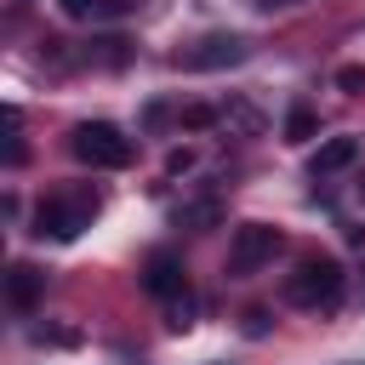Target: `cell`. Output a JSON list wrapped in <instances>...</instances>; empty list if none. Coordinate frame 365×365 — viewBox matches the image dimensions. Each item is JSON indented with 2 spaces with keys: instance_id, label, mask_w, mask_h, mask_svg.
<instances>
[{
  "instance_id": "11",
  "label": "cell",
  "mask_w": 365,
  "mask_h": 365,
  "mask_svg": "<svg viewBox=\"0 0 365 365\" xmlns=\"http://www.w3.org/2000/svg\"><path fill=\"white\" fill-rule=\"evenodd\" d=\"M314 131H319V120H314V108H302V103H297V108L285 114V143H308Z\"/></svg>"
},
{
  "instance_id": "17",
  "label": "cell",
  "mask_w": 365,
  "mask_h": 365,
  "mask_svg": "<svg viewBox=\"0 0 365 365\" xmlns=\"http://www.w3.org/2000/svg\"><path fill=\"white\" fill-rule=\"evenodd\" d=\"M137 11V0H97V17H125Z\"/></svg>"
},
{
  "instance_id": "15",
  "label": "cell",
  "mask_w": 365,
  "mask_h": 365,
  "mask_svg": "<svg viewBox=\"0 0 365 365\" xmlns=\"http://www.w3.org/2000/svg\"><path fill=\"white\" fill-rule=\"evenodd\" d=\"M188 165H194V148H171V154H165V171H171V177H182Z\"/></svg>"
},
{
  "instance_id": "18",
  "label": "cell",
  "mask_w": 365,
  "mask_h": 365,
  "mask_svg": "<svg viewBox=\"0 0 365 365\" xmlns=\"http://www.w3.org/2000/svg\"><path fill=\"white\" fill-rule=\"evenodd\" d=\"M262 331H268V314L251 308V314H245V336H262Z\"/></svg>"
},
{
  "instance_id": "8",
  "label": "cell",
  "mask_w": 365,
  "mask_h": 365,
  "mask_svg": "<svg viewBox=\"0 0 365 365\" xmlns=\"http://www.w3.org/2000/svg\"><path fill=\"white\" fill-rule=\"evenodd\" d=\"M354 154H359V137H325V143L314 148V160H308V171H314V177H331V171H342V165H354Z\"/></svg>"
},
{
  "instance_id": "12",
  "label": "cell",
  "mask_w": 365,
  "mask_h": 365,
  "mask_svg": "<svg viewBox=\"0 0 365 365\" xmlns=\"http://www.w3.org/2000/svg\"><path fill=\"white\" fill-rule=\"evenodd\" d=\"M165 325H171V331H188V325H194V291H177V297L165 302Z\"/></svg>"
},
{
  "instance_id": "7",
  "label": "cell",
  "mask_w": 365,
  "mask_h": 365,
  "mask_svg": "<svg viewBox=\"0 0 365 365\" xmlns=\"http://www.w3.org/2000/svg\"><path fill=\"white\" fill-rule=\"evenodd\" d=\"M40 291H46V274H40L34 262H11V268H6V302H11V308H34Z\"/></svg>"
},
{
  "instance_id": "4",
  "label": "cell",
  "mask_w": 365,
  "mask_h": 365,
  "mask_svg": "<svg viewBox=\"0 0 365 365\" xmlns=\"http://www.w3.org/2000/svg\"><path fill=\"white\" fill-rule=\"evenodd\" d=\"M274 251H279V228H268V222H240L234 240H228V274H234V279H251L262 262H274Z\"/></svg>"
},
{
  "instance_id": "1",
  "label": "cell",
  "mask_w": 365,
  "mask_h": 365,
  "mask_svg": "<svg viewBox=\"0 0 365 365\" xmlns=\"http://www.w3.org/2000/svg\"><path fill=\"white\" fill-rule=\"evenodd\" d=\"M68 148H74V160L80 165H97V171H120V165H131V137L120 131V125H108V120H80L74 131H68Z\"/></svg>"
},
{
  "instance_id": "13",
  "label": "cell",
  "mask_w": 365,
  "mask_h": 365,
  "mask_svg": "<svg viewBox=\"0 0 365 365\" xmlns=\"http://www.w3.org/2000/svg\"><path fill=\"white\" fill-rule=\"evenodd\" d=\"M336 91L365 97V63H342V68H336Z\"/></svg>"
},
{
  "instance_id": "16",
  "label": "cell",
  "mask_w": 365,
  "mask_h": 365,
  "mask_svg": "<svg viewBox=\"0 0 365 365\" xmlns=\"http://www.w3.org/2000/svg\"><path fill=\"white\" fill-rule=\"evenodd\" d=\"M63 17H97V0H57Z\"/></svg>"
},
{
  "instance_id": "3",
  "label": "cell",
  "mask_w": 365,
  "mask_h": 365,
  "mask_svg": "<svg viewBox=\"0 0 365 365\" xmlns=\"http://www.w3.org/2000/svg\"><path fill=\"white\" fill-rule=\"evenodd\" d=\"M97 217V194H51L34 205V240H74L80 228H91Z\"/></svg>"
},
{
  "instance_id": "19",
  "label": "cell",
  "mask_w": 365,
  "mask_h": 365,
  "mask_svg": "<svg viewBox=\"0 0 365 365\" xmlns=\"http://www.w3.org/2000/svg\"><path fill=\"white\" fill-rule=\"evenodd\" d=\"M257 6H262V11H274V6H291V0H257Z\"/></svg>"
},
{
  "instance_id": "14",
  "label": "cell",
  "mask_w": 365,
  "mask_h": 365,
  "mask_svg": "<svg viewBox=\"0 0 365 365\" xmlns=\"http://www.w3.org/2000/svg\"><path fill=\"white\" fill-rule=\"evenodd\" d=\"M217 120H222V108H205V103H188V108H182V125H188V131H205V125H217Z\"/></svg>"
},
{
  "instance_id": "9",
  "label": "cell",
  "mask_w": 365,
  "mask_h": 365,
  "mask_svg": "<svg viewBox=\"0 0 365 365\" xmlns=\"http://www.w3.org/2000/svg\"><path fill=\"white\" fill-rule=\"evenodd\" d=\"M222 125L240 131V137H257V131H262V108L245 103V97H234V103H222Z\"/></svg>"
},
{
  "instance_id": "2",
  "label": "cell",
  "mask_w": 365,
  "mask_h": 365,
  "mask_svg": "<svg viewBox=\"0 0 365 365\" xmlns=\"http://www.w3.org/2000/svg\"><path fill=\"white\" fill-rule=\"evenodd\" d=\"M285 302H297V308H336L342 302V268L331 262V257H308V262H297V274H285Z\"/></svg>"
},
{
  "instance_id": "5",
  "label": "cell",
  "mask_w": 365,
  "mask_h": 365,
  "mask_svg": "<svg viewBox=\"0 0 365 365\" xmlns=\"http://www.w3.org/2000/svg\"><path fill=\"white\" fill-rule=\"evenodd\" d=\"M245 40L240 34H211V40H200L194 51H182V63L188 68H234V63H245Z\"/></svg>"
},
{
  "instance_id": "10",
  "label": "cell",
  "mask_w": 365,
  "mask_h": 365,
  "mask_svg": "<svg viewBox=\"0 0 365 365\" xmlns=\"http://www.w3.org/2000/svg\"><path fill=\"white\" fill-rule=\"evenodd\" d=\"M217 222H222V200H194V205L177 211V228H194V234H205Z\"/></svg>"
},
{
  "instance_id": "6",
  "label": "cell",
  "mask_w": 365,
  "mask_h": 365,
  "mask_svg": "<svg viewBox=\"0 0 365 365\" xmlns=\"http://www.w3.org/2000/svg\"><path fill=\"white\" fill-rule=\"evenodd\" d=\"M143 291H148V297H160V302H171L177 291H188V279H182V262H177L171 251H154V257L143 262Z\"/></svg>"
}]
</instances>
